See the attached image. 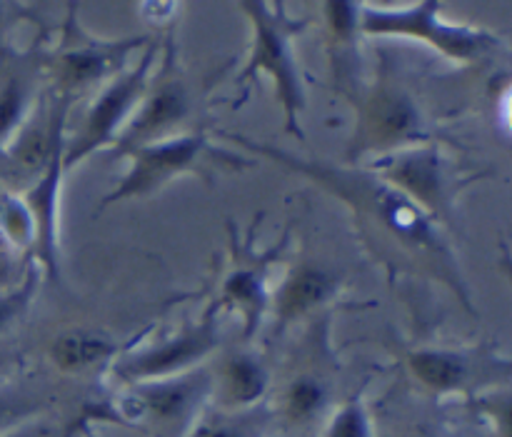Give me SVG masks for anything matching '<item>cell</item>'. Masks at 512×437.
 Returning <instances> with one entry per match:
<instances>
[{"label": "cell", "mask_w": 512, "mask_h": 437, "mask_svg": "<svg viewBox=\"0 0 512 437\" xmlns=\"http://www.w3.org/2000/svg\"><path fill=\"white\" fill-rule=\"evenodd\" d=\"M230 140L248 148L250 153L268 155L285 168L303 173L323 185L325 190L343 200L353 213L355 230L360 233L370 253L395 275H423L448 285L463 308L475 313L470 290L460 275L455 253L445 240L438 220L420 210L373 173L350 165H325L318 160H298L270 145L255 143L238 133H228Z\"/></svg>", "instance_id": "cell-1"}, {"label": "cell", "mask_w": 512, "mask_h": 437, "mask_svg": "<svg viewBox=\"0 0 512 437\" xmlns=\"http://www.w3.org/2000/svg\"><path fill=\"white\" fill-rule=\"evenodd\" d=\"M240 10L248 15L253 25V45H250L248 63L235 78L240 88V103L248 98L250 85H255L260 73L268 75L275 83L280 105L285 115V130L298 140H305L300 128V110L305 108V90L300 80V70L295 65L293 40L308 28V20L288 15L283 3H263V0H248L240 3Z\"/></svg>", "instance_id": "cell-2"}, {"label": "cell", "mask_w": 512, "mask_h": 437, "mask_svg": "<svg viewBox=\"0 0 512 437\" xmlns=\"http://www.w3.org/2000/svg\"><path fill=\"white\" fill-rule=\"evenodd\" d=\"M125 155L130 158L128 173L100 200V210L108 208V205L123 203V200H138L155 195L160 188H165L170 180L180 178V175L210 178V173H218V170L238 173V170L253 165V160L243 158V155L215 148L205 130L158 140V143L128 150Z\"/></svg>", "instance_id": "cell-3"}, {"label": "cell", "mask_w": 512, "mask_h": 437, "mask_svg": "<svg viewBox=\"0 0 512 437\" xmlns=\"http://www.w3.org/2000/svg\"><path fill=\"white\" fill-rule=\"evenodd\" d=\"M438 3H413L398 8L360 5L358 30L373 38H413L458 63H480L500 50V38L473 25H448L438 18Z\"/></svg>", "instance_id": "cell-4"}, {"label": "cell", "mask_w": 512, "mask_h": 437, "mask_svg": "<svg viewBox=\"0 0 512 437\" xmlns=\"http://www.w3.org/2000/svg\"><path fill=\"white\" fill-rule=\"evenodd\" d=\"M355 110L358 120L348 148V158L353 163L365 155L383 158L398 150L430 143L428 125L418 103L403 85L393 80L380 78L368 93H355Z\"/></svg>", "instance_id": "cell-5"}, {"label": "cell", "mask_w": 512, "mask_h": 437, "mask_svg": "<svg viewBox=\"0 0 512 437\" xmlns=\"http://www.w3.org/2000/svg\"><path fill=\"white\" fill-rule=\"evenodd\" d=\"M368 173L403 193L430 218L438 220L440 225L445 223L448 228L453 225L455 200L473 183V178L455 170L433 143L375 158Z\"/></svg>", "instance_id": "cell-6"}, {"label": "cell", "mask_w": 512, "mask_h": 437, "mask_svg": "<svg viewBox=\"0 0 512 437\" xmlns=\"http://www.w3.org/2000/svg\"><path fill=\"white\" fill-rule=\"evenodd\" d=\"M128 388V395L120 403V415L125 420L148 428L158 437H188L203 403L213 398V375L190 370L175 378Z\"/></svg>", "instance_id": "cell-7"}, {"label": "cell", "mask_w": 512, "mask_h": 437, "mask_svg": "<svg viewBox=\"0 0 512 437\" xmlns=\"http://www.w3.org/2000/svg\"><path fill=\"white\" fill-rule=\"evenodd\" d=\"M155 45H148L143 55H140L138 65L133 70L115 75L90 103L88 113H85L83 123H80L75 138L65 145L63 150V170L75 168L80 160L93 155L95 150L105 148L110 143H118L120 133L133 118L135 108L143 100L145 90H148L150 80V63H153Z\"/></svg>", "instance_id": "cell-8"}, {"label": "cell", "mask_w": 512, "mask_h": 437, "mask_svg": "<svg viewBox=\"0 0 512 437\" xmlns=\"http://www.w3.org/2000/svg\"><path fill=\"white\" fill-rule=\"evenodd\" d=\"M148 43V38H125L113 43V40H98L93 35H85L75 20V8H70L63 43L50 63L55 95L73 100L75 95L85 93L90 85L113 78V73L123 68L128 55Z\"/></svg>", "instance_id": "cell-9"}, {"label": "cell", "mask_w": 512, "mask_h": 437, "mask_svg": "<svg viewBox=\"0 0 512 437\" xmlns=\"http://www.w3.org/2000/svg\"><path fill=\"white\" fill-rule=\"evenodd\" d=\"M220 313H223V308L215 300L195 325H188L185 330L175 333L173 338L160 340V343L150 345L148 350L130 353L128 358L120 360L115 365V375L125 385H140L190 373L200 360H205L210 353L218 350Z\"/></svg>", "instance_id": "cell-10"}, {"label": "cell", "mask_w": 512, "mask_h": 437, "mask_svg": "<svg viewBox=\"0 0 512 437\" xmlns=\"http://www.w3.org/2000/svg\"><path fill=\"white\" fill-rule=\"evenodd\" d=\"M408 375L430 395H473L495 380L508 378L510 363L498 353L448 348H415L405 353Z\"/></svg>", "instance_id": "cell-11"}, {"label": "cell", "mask_w": 512, "mask_h": 437, "mask_svg": "<svg viewBox=\"0 0 512 437\" xmlns=\"http://www.w3.org/2000/svg\"><path fill=\"white\" fill-rule=\"evenodd\" d=\"M173 55V50H168L163 73L155 80L153 90L143 95L133 118L128 120V125L120 133L118 143H115V153L118 155L170 138V133L178 130L188 120V115L193 113V95H190L183 75L175 70Z\"/></svg>", "instance_id": "cell-12"}, {"label": "cell", "mask_w": 512, "mask_h": 437, "mask_svg": "<svg viewBox=\"0 0 512 437\" xmlns=\"http://www.w3.org/2000/svg\"><path fill=\"white\" fill-rule=\"evenodd\" d=\"M280 248L268 253H255L253 238L240 240L235 228H230V268L220 285V308L235 310L243 318V343L258 333L265 313L270 308L268 268L278 260Z\"/></svg>", "instance_id": "cell-13"}, {"label": "cell", "mask_w": 512, "mask_h": 437, "mask_svg": "<svg viewBox=\"0 0 512 437\" xmlns=\"http://www.w3.org/2000/svg\"><path fill=\"white\" fill-rule=\"evenodd\" d=\"M338 288L340 275L325 265L310 263V260L295 265L275 293V298L270 300L278 330H285L288 325L318 313L328 300H333Z\"/></svg>", "instance_id": "cell-14"}, {"label": "cell", "mask_w": 512, "mask_h": 437, "mask_svg": "<svg viewBox=\"0 0 512 437\" xmlns=\"http://www.w3.org/2000/svg\"><path fill=\"white\" fill-rule=\"evenodd\" d=\"M63 150L50 160L45 173L25 195V210L33 223L35 250L45 275L58 280V193L63 178Z\"/></svg>", "instance_id": "cell-15"}, {"label": "cell", "mask_w": 512, "mask_h": 437, "mask_svg": "<svg viewBox=\"0 0 512 437\" xmlns=\"http://www.w3.org/2000/svg\"><path fill=\"white\" fill-rule=\"evenodd\" d=\"M270 373L253 353H233L213 373L215 403L225 413H243L268 395Z\"/></svg>", "instance_id": "cell-16"}, {"label": "cell", "mask_w": 512, "mask_h": 437, "mask_svg": "<svg viewBox=\"0 0 512 437\" xmlns=\"http://www.w3.org/2000/svg\"><path fill=\"white\" fill-rule=\"evenodd\" d=\"M330 403V380L320 370L303 368L290 375L278 393V415L290 430L318 423Z\"/></svg>", "instance_id": "cell-17"}, {"label": "cell", "mask_w": 512, "mask_h": 437, "mask_svg": "<svg viewBox=\"0 0 512 437\" xmlns=\"http://www.w3.org/2000/svg\"><path fill=\"white\" fill-rule=\"evenodd\" d=\"M35 70L30 58H15L10 68L0 70V150L33 115Z\"/></svg>", "instance_id": "cell-18"}, {"label": "cell", "mask_w": 512, "mask_h": 437, "mask_svg": "<svg viewBox=\"0 0 512 437\" xmlns=\"http://www.w3.org/2000/svg\"><path fill=\"white\" fill-rule=\"evenodd\" d=\"M118 353L113 340L93 330H70L50 340L48 358L65 375H85Z\"/></svg>", "instance_id": "cell-19"}, {"label": "cell", "mask_w": 512, "mask_h": 437, "mask_svg": "<svg viewBox=\"0 0 512 437\" xmlns=\"http://www.w3.org/2000/svg\"><path fill=\"white\" fill-rule=\"evenodd\" d=\"M360 3H325V35H328L330 70L335 75V88L348 90V80L355 68V33L358 30Z\"/></svg>", "instance_id": "cell-20"}, {"label": "cell", "mask_w": 512, "mask_h": 437, "mask_svg": "<svg viewBox=\"0 0 512 437\" xmlns=\"http://www.w3.org/2000/svg\"><path fill=\"white\" fill-rule=\"evenodd\" d=\"M45 410V400L40 395L20 388L0 390V437L10 435L23 425L35 423Z\"/></svg>", "instance_id": "cell-21"}, {"label": "cell", "mask_w": 512, "mask_h": 437, "mask_svg": "<svg viewBox=\"0 0 512 437\" xmlns=\"http://www.w3.org/2000/svg\"><path fill=\"white\" fill-rule=\"evenodd\" d=\"M323 437H373V425L365 410L363 400L350 398L338 408V413L330 418Z\"/></svg>", "instance_id": "cell-22"}, {"label": "cell", "mask_w": 512, "mask_h": 437, "mask_svg": "<svg viewBox=\"0 0 512 437\" xmlns=\"http://www.w3.org/2000/svg\"><path fill=\"white\" fill-rule=\"evenodd\" d=\"M33 293H35L33 275H28V278H25V283L18 285L15 290H5V293H0V333H3V330L8 328L13 320H18L20 315L25 313V308H28Z\"/></svg>", "instance_id": "cell-23"}, {"label": "cell", "mask_w": 512, "mask_h": 437, "mask_svg": "<svg viewBox=\"0 0 512 437\" xmlns=\"http://www.w3.org/2000/svg\"><path fill=\"white\" fill-rule=\"evenodd\" d=\"M3 215V230L13 243L25 245V243H33V223H30V215L25 210L23 203H15V200H8L0 210Z\"/></svg>", "instance_id": "cell-24"}, {"label": "cell", "mask_w": 512, "mask_h": 437, "mask_svg": "<svg viewBox=\"0 0 512 437\" xmlns=\"http://www.w3.org/2000/svg\"><path fill=\"white\" fill-rule=\"evenodd\" d=\"M478 408L485 418L498 420V437H510V398L508 393L490 395L478 400Z\"/></svg>", "instance_id": "cell-25"}, {"label": "cell", "mask_w": 512, "mask_h": 437, "mask_svg": "<svg viewBox=\"0 0 512 437\" xmlns=\"http://www.w3.org/2000/svg\"><path fill=\"white\" fill-rule=\"evenodd\" d=\"M188 437H245L243 430L225 420H210V423L195 425Z\"/></svg>", "instance_id": "cell-26"}, {"label": "cell", "mask_w": 512, "mask_h": 437, "mask_svg": "<svg viewBox=\"0 0 512 437\" xmlns=\"http://www.w3.org/2000/svg\"><path fill=\"white\" fill-rule=\"evenodd\" d=\"M5 437H55V430L50 428V425H45V423H40V420H35V423L23 425V428L13 430V433L5 435Z\"/></svg>", "instance_id": "cell-27"}, {"label": "cell", "mask_w": 512, "mask_h": 437, "mask_svg": "<svg viewBox=\"0 0 512 437\" xmlns=\"http://www.w3.org/2000/svg\"><path fill=\"white\" fill-rule=\"evenodd\" d=\"M393 437H438V433L433 428H428V425H408V428H403Z\"/></svg>", "instance_id": "cell-28"}, {"label": "cell", "mask_w": 512, "mask_h": 437, "mask_svg": "<svg viewBox=\"0 0 512 437\" xmlns=\"http://www.w3.org/2000/svg\"><path fill=\"white\" fill-rule=\"evenodd\" d=\"M5 10H8V5L0 3V33H3L5 23H8V13H5ZM0 38H3V35H0Z\"/></svg>", "instance_id": "cell-29"}, {"label": "cell", "mask_w": 512, "mask_h": 437, "mask_svg": "<svg viewBox=\"0 0 512 437\" xmlns=\"http://www.w3.org/2000/svg\"><path fill=\"white\" fill-rule=\"evenodd\" d=\"M5 363V355L3 353H0V365H3Z\"/></svg>", "instance_id": "cell-30"}]
</instances>
